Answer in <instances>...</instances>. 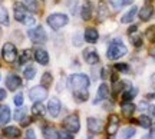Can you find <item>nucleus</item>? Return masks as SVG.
<instances>
[{
	"label": "nucleus",
	"mask_w": 155,
	"mask_h": 139,
	"mask_svg": "<svg viewBox=\"0 0 155 139\" xmlns=\"http://www.w3.org/2000/svg\"><path fill=\"white\" fill-rule=\"evenodd\" d=\"M13 9H15V19L17 22L23 23L26 26H35L36 24V19H35L30 13H29L28 7L22 3H15L13 5Z\"/></svg>",
	"instance_id": "obj_1"
},
{
	"label": "nucleus",
	"mask_w": 155,
	"mask_h": 139,
	"mask_svg": "<svg viewBox=\"0 0 155 139\" xmlns=\"http://www.w3.org/2000/svg\"><path fill=\"white\" fill-rule=\"evenodd\" d=\"M127 52H128V49H127V46L124 45V42L121 39H115V40H112L109 47H108L106 56L111 60H116V59L122 57L124 55H127Z\"/></svg>",
	"instance_id": "obj_2"
},
{
	"label": "nucleus",
	"mask_w": 155,
	"mask_h": 139,
	"mask_svg": "<svg viewBox=\"0 0 155 139\" xmlns=\"http://www.w3.org/2000/svg\"><path fill=\"white\" fill-rule=\"evenodd\" d=\"M69 85L72 86V89L75 92H81V90H88L89 85V78L83 73H76V75H72L71 79H69Z\"/></svg>",
	"instance_id": "obj_3"
},
{
	"label": "nucleus",
	"mask_w": 155,
	"mask_h": 139,
	"mask_svg": "<svg viewBox=\"0 0 155 139\" xmlns=\"http://www.w3.org/2000/svg\"><path fill=\"white\" fill-rule=\"evenodd\" d=\"M68 22H69V17L66 15H63V13H53V15H50L48 17V24L55 30L66 26Z\"/></svg>",
	"instance_id": "obj_4"
},
{
	"label": "nucleus",
	"mask_w": 155,
	"mask_h": 139,
	"mask_svg": "<svg viewBox=\"0 0 155 139\" xmlns=\"http://www.w3.org/2000/svg\"><path fill=\"white\" fill-rule=\"evenodd\" d=\"M63 126L66 131L69 132H72V134H76L79 132V129H81V122H79V116L72 113V115H69V116L65 118V121H63Z\"/></svg>",
	"instance_id": "obj_5"
},
{
	"label": "nucleus",
	"mask_w": 155,
	"mask_h": 139,
	"mask_svg": "<svg viewBox=\"0 0 155 139\" xmlns=\"http://www.w3.org/2000/svg\"><path fill=\"white\" fill-rule=\"evenodd\" d=\"M29 39L35 42V43H43L48 40V34L45 32V29L42 26H36V27L29 30Z\"/></svg>",
	"instance_id": "obj_6"
},
{
	"label": "nucleus",
	"mask_w": 155,
	"mask_h": 139,
	"mask_svg": "<svg viewBox=\"0 0 155 139\" xmlns=\"http://www.w3.org/2000/svg\"><path fill=\"white\" fill-rule=\"evenodd\" d=\"M2 56H3V59H5L6 62H9V63L15 62V60H16V57H17L16 46L13 45V43H6V45H3V49H2Z\"/></svg>",
	"instance_id": "obj_7"
},
{
	"label": "nucleus",
	"mask_w": 155,
	"mask_h": 139,
	"mask_svg": "<svg viewBox=\"0 0 155 139\" xmlns=\"http://www.w3.org/2000/svg\"><path fill=\"white\" fill-rule=\"evenodd\" d=\"M29 98L33 102H40V100L48 98V90H46L45 86H33L29 90Z\"/></svg>",
	"instance_id": "obj_8"
},
{
	"label": "nucleus",
	"mask_w": 155,
	"mask_h": 139,
	"mask_svg": "<svg viewBox=\"0 0 155 139\" xmlns=\"http://www.w3.org/2000/svg\"><path fill=\"white\" fill-rule=\"evenodd\" d=\"M119 128V118L116 115H109L108 119V126H106V134L109 136H114L116 134V131Z\"/></svg>",
	"instance_id": "obj_9"
},
{
	"label": "nucleus",
	"mask_w": 155,
	"mask_h": 139,
	"mask_svg": "<svg viewBox=\"0 0 155 139\" xmlns=\"http://www.w3.org/2000/svg\"><path fill=\"white\" fill-rule=\"evenodd\" d=\"M88 131L91 132V134H95V135H98L102 132V122H101L98 118H88Z\"/></svg>",
	"instance_id": "obj_10"
},
{
	"label": "nucleus",
	"mask_w": 155,
	"mask_h": 139,
	"mask_svg": "<svg viewBox=\"0 0 155 139\" xmlns=\"http://www.w3.org/2000/svg\"><path fill=\"white\" fill-rule=\"evenodd\" d=\"M61 100L58 99V98H52L49 100V103H48V111H49L50 116L53 118H58L59 116V113H61Z\"/></svg>",
	"instance_id": "obj_11"
},
{
	"label": "nucleus",
	"mask_w": 155,
	"mask_h": 139,
	"mask_svg": "<svg viewBox=\"0 0 155 139\" xmlns=\"http://www.w3.org/2000/svg\"><path fill=\"white\" fill-rule=\"evenodd\" d=\"M83 59H85V62L89 63V65H96V63L99 62V55H98V52L95 49L89 47V49H86L83 52Z\"/></svg>",
	"instance_id": "obj_12"
},
{
	"label": "nucleus",
	"mask_w": 155,
	"mask_h": 139,
	"mask_svg": "<svg viewBox=\"0 0 155 139\" xmlns=\"http://www.w3.org/2000/svg\"><path fill=\"white\" fill-rule=\"evenodd\" d=\"M20 85H22V79L17 75H9L7 79H6V86H7L9 90H16Z\"/></svg>",
	"instance_id": "obj_13"
},
{
	"label": "nucleus",
	"mask_w": 155,
	"mask_h": 139,
	"mask_svg": "<svg viewBox=\"0 0 155 139\" xmlns=\"http://www.w3.org/2000/svg\"><path fill=\"white\" fill-rule=\"evenodd\" d=\"M85 40L88 42V43H96L98 39H99V33H98V30L95 27H88L85 30Z\"/></svg>",
	"instance_id": "obj_14"
},
{
	"label": "nucleus",
	"mask_w": 155,
	"mask_h": 139,
	"mask_svg": "<svg viewBox=\"0 0 155 139\" xmlns=\"http://www.w3.org/2000/svg\"><path fill=\"white\" fill-rule=\"evenodd\" d=\"M152 13H154L152 6L151 5H144L142 6V9H139V19H141L142 22H147V20H150L151 17H152Z\"/></svg>",
	"instance_id": "obj_15"
},
{
	"label": "nucleus",
	"mask_w": 155,
	"mask_h": 139,
	"mask_svg": "<svg viewBox=\"0 0 155 139\" xmlns=\"http://www.w3.org/2000/svg\"><path fill=\"white\" fill-rule=\"evenodd\" d=\"M35 60L38 62L39 65H48L49 63V55H48V52L43 49H38L35 52Z\"/></svg>",
	"instance_id": "obj_16"
},
{
	"label": "nucleus",
	"mask_w": 155,
	"mask_h": 139,
	"mask_svg": "<svg viewBox=\"0 0 155 139\" xmlns=\"http://www.w3.org/2000/svg\"><path fill=\"white\" fill-rule=\"evenodd\" d=\"M42 132H43V138L45 139H59V132H58L55 126H52V125L45 126Z\"/></svg>",
	"instance_id": "obj_17"
},
{
	"label": "nucleus",
	"mask_w": 155,
	"mask_h": 139,
	"mask_svg": "<svg viewBox=\"0 0 155 139\" xmlns=\"http://www.w3.org/2000/svg\"><path fill=\"white\" fill-rule=\"evenodd\" d=\"M10 108L9 106H0V126H3L10 121Z\"/></svg>",
	"instance_id": "obj_18"
},
{
	"label": "nucleus",
	"mask_w": 155,
	"mask_h": 139,
	"mask_svg": "<svg viewBox=\"0 0 155 139\" xmlns=\"http://www.w3.org/2000/svg\"><path fill=\"white\" fill-rule=\"evenodd\" d=\"M109 96V88L106 83H102L98 89V95H96V99H95L94 103H99V100H104Z\"/></svg>",
	"instance_id": "obj_19"
},
{
	"label": "nucleus",
	"mask_w": 155,
	"mask_h": 139,
	"mask_svg": "<svg viewBox=\"0 0 155 139\" xmlns=\"http://www.w3.org/2000/svg\"><path fill=\"white\" fill-rule=\"evenodd\" d=\"M81 15H82V19H83V20H89V19H91V16H92V3H91L89 0L83 2Z\"/></svg>",
	"instance_id": "obj_20"
},
{
	"label": "nucleus",
	"mask_w": 155,
	"mask_h": 139,
	"mask_svg": "<svg viewBox=\"0 0 155 139\" xmlns=\"http://www.w3.org/2000/svg\"><path fill=\"white\" fill-rule=\"evenodd\" d=\"M137 13H138V7H137V6H134V7H131V9H129L124 16H122L121 22L122 23H131L134 20V17L137 16Z\"/></svg>",
	"instance_id": "obj_21"
},
{
	"label": "nucleus",
	"mask_w": 155,
	"mask_h": 139,
	"mask_svg": "<svg viewBox=\"0 0 155 139\" xmlns=\"http://www.w3.org/2000/svg\"><path fill=\"white\" fill-rule=\"evenodd\" d=\"M121 111L125 116H131L134 112H135V105H134L132 102H122Z\"/></svg>",
	"instance_id": "obj_22"
},
{
	"label": "nucleus",
	"mask_w": 155,
	"mask_h": 139,
	"mask_svg": "<svg viewBox=\"0 0 155 139\" xmlns=\"http://www.w3.org/2000/svg\"><path fill=\"white\" fill-rule=\"evenodd\" d=\"M3 134L9 138H19L20 136V129L16 128V126H7V128L3 129Z\"/></svg>",
	"instance_id": "obj_23"
},
{
	"label": "nucleus",
	"mask_w": 155,
	"mask_h": 139,
	"mask_svg": "<svg viewBox=\"0 0 155 139\" xmlns=\"http://www.w3.org/2000/svg\"><path fill=\"white\" fill-rule=\"evenodd\" d=\"M137 93H138V89L129 88V89H127L125 92H124V95H122V100H124V102H131V100L137 96Z\"/></svg>",
	"instance_id": "obj_24"
},
{
	"label": "nucleus",
	"mask_w": 155,
	"mask_h": 139,
	"mask_svg": "<svg viewBox=\"0 0 155 139\" xmlns=\"http://www.w3.org/2000/svg\"><path fill=\"white\" fill-rule=\"evenodd\" d=\"M9 23H10L9 13H7V10H6L3 6L0 5V24H3V26H9Z\"/></svg>",
	"instance_id": "obj_25"
},
{
	"label": "nucleus",
	"mask_w": 155,
	"mask_h": 139,
	"mask_svg": "<svg viewBox=\"0 0 155 139\" xmlns=\"http://www.w3.org/2000/svg\"><path fill=\"white\" fill-rule=\"evenodd\" d=\"M32 113L36 116H43L45 115V106L40 102H35V105L32 106Z\"/></svg>",
	"instance_id": "obj_26"
},
{
	"label": "nucleus",
	"mask_w": 155,
	"mask_h": 139,
	"mask_svg": "<svg viewBox=\"0 0 155 139\" xmlns=\"http://www.w3.org/2000/svg\"><path fill=\"white\" fill-rule=\"evenodd\" d=\"M138 123L142 126V128L145 129H150L151 126H152V122H151V118L147 116V115H141L138 119Z\"/></svg>",
	"instance_id": "obj_27"
},
{
	"label": "nucleus",
	"mask_w": 155,
	"mask_h": 139,
	"mask_svg": "<svg viewBox=\"0 0 155 139\" xmlns=\"http://www.w3.org/2000/svg\"><path fill=\"white\" fill-rule=\"evenodd\" d=\"M35 75H36V67L33 65L28 66L25 69V72H23V76H25V79H28V80H32L35 78Z\"/></svg>",
	"instance_id": "obj_28"
},
{
	"label": "nucleus",
	"mask_w": 155,
	"mask_h": 139,
	"mask_svg": "<svg viewBox=\"0 0 155 139\" xmlns=\"http://www.w3.org/2000/svg\"><path fill=\"white\" fill-rule=\"evenodd\" d=\"M32 59V50L30 49H25L22 52V56H20V59H19V65H25L28 60Z\"/></svg>",
	"instance_id": "obj_29"
},
{
	"label": "nucleus",
	"mask_w": 155,
	"mask_h": 139,
	"mask_svg": "<svg viewBox=\"0 0 155 139\" xmlns=\"http://www.w3.org/2000/svg\"><path fill=\"white\" fill-rule=\"evenodd\" d=\"M129 39H131V43H132L135 47H141V46H142V39H141L139 33H131L129 34Z\"/></svg>",
	"instance_id": "obj_30"
},
{
	"label": "nucleus",
	"mask_w": 155,
	"mask_h": 139,
	"mask_svg": "<svg viewBox=\"0 0 155 139\" xmlns=\"http://www.w3.org/2000/svg\"><path fill=\"white\" fill-rule=\"evenodd\" d=\"M25 6L28 7V10L30 11H39V5L36 0H23Z\"/></svg>",
	"instance_id": "obj_31"
},
{
	"label": "nucleus",
	"mask_w": 155,
	"mask_h": 139,
	"mask_svg": "<svg viewBox=\"0 0 155 139\" xmlns=\"http://www.w3.org/2000/svg\"><path fill=\"white\" fill-rule=\"evenodd\" d=\"M135 129L134 128H125L121 132V139H131L132 136H135Z\"/></svg>",
	"instance_id": "obj_32"
},
{
	"label": "nucleus",
	"mask_w": 155,
	"mask_h": 139,
	"mask_svg": "<svg viewBox=\"0 0 155 139\" xmlns=\"http://www.w3.org/2000/svg\"><path fill=\"white\" fill-rule=\"evenodd\" d=\"M98 9H99L98 11H99V19H101V20H104L105 17H108V15H109V13H108L106 5L104 3V2H101V3H99V6H98Z\"/></svg>",
	"instance_id": "obj_33"
},
{
	"label": "nucleus",
	"mask_w": 155,
	"mask_h": 139,
	"mask_svg": "<svg viewBox=\"0 0 155 139\" xmlns=\"http://www.w3.org/2000/svg\"><path fill=\"white\" fill-rule=\"evenodd\" d=\"M15 121H17V122H22L23 119L26 118V108H22V109H17L16 112H15Z\"/></svg>",
	"instance_id": "obj_34"
},
{
	"label": "nucleus",
	"mask_w": 155,
	"mask_h": 139,
	"mask_svg": "<svg viewBox=\"0 0 155 139\" xmlns=\"http://www.w3.org/2000/svg\"><path fill=\"white\" fill-rule=\"evenodd\" d=\"M75 98H76L79 102H86L89 98L88 90H81V92H75Z\"/></svg>",
	"instance_id": "obj_35"
},
{
	"label": "nucleus",
	"mask_w": 155,
	"mask_h": 139,
	"mask_svg": "<svg viewBox=\"0 0 155 139\" xmlns=\"http://www.w3.org/2000/svg\"><path fill=\"white\" fill-rule=\"evenodd\" d=\"M50 85H52V75H50L49 72L43 73V76H42V86L49 88Z\"/></svg>",
	"instance_id": "obj_36"
},
{
	"label": "nucleus",
	"mask_w": 155,
	"mask_h": 139,
	"mask_svg": "<svg viewBox=\"0 0 155 139\" xmlns=\"http://www.w3.org/2000/svg\"><path fill=\"white\" fill-rule=\"evenodd\" d=\"M114 67H115V70H118V72H122V73L129 72V66H128L127 63H116Z\"/></svg>",
	"instance_id": "obj_37"
},
{
	"label": "nucleus",
	"mask_w": 155,
	"mask_h": 139,
	"mask_svg": "<svg viewBox=\"0 0 155 139\" xmlns=\"http://www.w3.org/2000/svg\"><path fill=\"white\" fill-rule=\"evenodd\" d=\"M145 34H147V37H148L150 42H155V26H151V27L147 29Z\"/></svg>",
	"instance_id": "obj_38"
},
{
	"label": "nucleus",
	"mask_w": 155,
	"mask_h": 139,
	"mask_svg": "<svg viewBox=\"0 0 155 139\" xmlns=\"http://www.w3.org/2000/svg\"><path fill=\"white\" fill-rule=\"evenodd\" d=\"M59 139H75V136H73L72 132H69V131H62V132H59Z\"/></svg>",
	"instance_id": "obj_39"
},
{
	"label": "nucleus",
	"mask_w": 155,
	"mask_h": 139,
	"mask_svg": "<svg viewBox=\"0 0 155 139\" xmlns=\"http://www.w3.org/2000/svg\"><path fill=\"white\" fill-rule=\"evenodd\" d=\"M114 6L115 7H121V6H125V5H129V3H132L134 0H111Z\"/></svg>",
	"instance_id": "obj_40"
},
{
	"label": "nucleus",
	"mask_w": 155,
	"mask_h": 139,
	"mask_svg": "<svg viewBox=\"0 0 155 139\" xmlns=\"http://www.w3.org/2000/svg\"><path fill=\"white\" fill-rule=\"evenodd\" d=\"M15 105L16 106H19V108H20V106L23 105V95L22 93H17L16 96H15Z\"/></svg>",
	"instance_id": "obj_41"
},
{
	"label": "nucleus",
	"mask_w": 155,
	"mask_h": 139,
	"mask_svg": "<svg viewBox=\"0 0 155 139\" xmlns=\"http://www.w3.org/2000/svg\"><path fill=\"white\" fill-rule=\"evenodd\" d=\"M25 139H36V135H35V131L33 129H29L28 132H26V136Z\"/></svg>",
	"instance_id": "obj_42"
},
{
	"label": "nucleus",
	"mask_w": 155,
	"mask_h": 139,
	"mask_svg": "<svg viewBox=\"0 0 155 139\" xmlns=\"http://www.w3.org/2000/svg\"><path fill=\"white\" fill-rule=\"evenodd\" d=\"M81 43H82V37H81L79 34H75V36H73V45L81 46Z\"/></svg>",
	"instance_id": "obj_43"
},
{
	"label": "nucleus",
	"mask_w": 155,
	"mask_h": 139,
	"mask_svg": "<svg viewBox=\"0 0 155 139\" xmlns=\"http://www.w3.org/2000/svg\"><path fill=\"white\" fill-rule=\"evenodd\" d=\"M6 98V90L5 89H0V100H3Z\"/></svg>",
	"instance_id": "obj_44"
},
{
	"label": "nucleus",
	"mask_w": 155,
	"mask_h": 139,
	"mask_svg": "<svg viewBox=\"0 0 155 139\" xmlns=\"http://www.w3.org/2000/svg\"><path fill=\"white\" fill-rule=\"evenodd\" d=\"M137 29H138L137 26H131V27L128 29V33L131 34V33H134V32H137Z\"/></svg>",
	"instance_id": "obj_45"
},
{
	"label": "nucleus",
	"mask_w": 155,
	"mask_h": 139,
	"mask_svg": "<svg viewBox=\"0 0 155 139\" xmlns=\"http://www.w3.org/2000/svg\"><path fill=\"white\" fill-rule=\"evenodd\" d=\"M150 112L152 113V116H155V106H150Z\"/></svg>",
	"instance_id": "obj_46"
},
{
	"label": "nucleus",
	"mask_w": 155,
	"mask_h": 139,
	"mask_svg": "<svg viewBox=\"0 0 155 139\" xmlns=\"http://www.w3.org/2000/svg\"><path fill=\"white\" fill-rule=\"evenodd\" d=\"M142 139H155V138H154V136H151V135H145Z\"/></svg>",
	"instance_id": "obj_47"
},
{
	"label": "nucleus",
	"mask_w": 155,
	"mask_h": 139,
	"mask_svg": "<svg viewBox=\"0 0 155 139\" xmlns=\"http://www.w3.org/2000/svg\"><path fill=\"white\" fill-rule=\"evenodd\" d=\"M151 82H152V83L155 85V73H154V75H152V76H151Z\"/></svg>",
	"instance_id": "obj_48"
},
{
	"label": "nucleus",
	"mask_w": 155,
	"mask_h": 139,
	"mask_svg": "<svg viewBox=\"0 0 155 139\" xmlns=\"http://www.w3.org/2000/svg\"><path fill=\"white\" fill-rule=\"evenodd\" d=\"M151 56H152V59H154V60H155V49L152 50V52H151Z\"/></svg>",
	"instance_id": "obj_49"
},
{
	"label": "nucleus",
	"mask_w": 155,
	"mask_h": 139,
	"mask_svg": "<svg viewBox=\"0 0 155 139\" xmlns=\"http://www.w3.org/2000/svg\"><path fill=\"white\" fill-rule=\"evenodd\" d=\"M148 98H151V99H154V98H155V93H151V95H148Z\"/></svg>",
	"instance_id": "obj_50"
},
{
	"label": "nucleus",
	"mask_w": 155,
	"mask_h": 139,
	"mask_svg": "<svg viewBox=\"0 0 155 139\" xmlns=\"http://www.w3.org/2000/svg\"><path fill=\"white\" fill-rule=\"evenodd\" d=\"M154 131H155V125H154Z\"/></svg>",
	"instance_id": "obj_51"
},
{
	"label": "nucleus",
	"mask_w": 155,
	"mask_h": 139,
	"mask_svg": "<svg viewBox=\"0 0 155 139\" xmlns=\"http://www.w3.org/2000/svg\"><path fill=\"white\" fill-rule=\"evenodd\" d=\"M0 34H2V30H0Z\"/></svg>",
	"instance_id": "obj_52"
},
{
	"label": "nucleus",
	"mask_w": 155,
	"mask_h": 139,
	"mask_svg": "<svg viewBox=\"0 0 155 139\" xmlns=\"http://www.w3.org/2000/svg\"><path fill=\"white\" fill-rule=\"evenodd\" d=\"M0 139H2V138H0Z\"/></svg>",
	"instance_id": "obj_53"
}]
</instances>
